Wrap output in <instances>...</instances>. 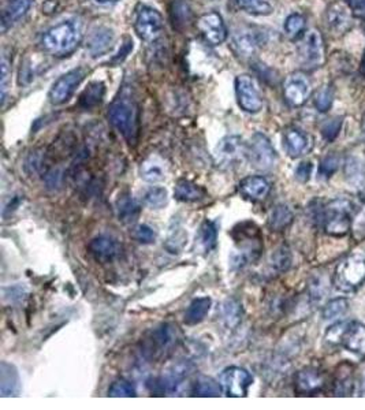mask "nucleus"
<instances>
[{"instance_id":"nucleus-1","label":"nucleus","mask_w":365,"mask_h":410,"mask_svg":"<svg viewBox=\"0 0 365 410\" xmlns=\"http://www.w3.org/2000/svg\"><path fill=\"white\" fill-rule=\"evenodd\" d=\"M81 40V26L77 21H64L48 29L41 37V47L45 52L55 56L71 54Z\"/></svg>"},{"instance_id":"nucleus-2","label":"nucleus","mask_w":365,"mask_h":410,"mask_svg":"<svg viewBox=\"0 0 365 410\" xmlns=\"http://www.w3.org/2000/svg\"><path fill=\"white\" fill-rule=\"evenodd\" d=\"M325 340L332 346H342L357 358H365V326L359 321L335 323L326 331Z\"/></svg>"},{"instance_id":"nucleus-3","label":"nucleus","mask_w":365,"mask_h":410,"mask_svg":"<svg viewBox=\"0 0 365 410\" xmlns=\"http://www.w3.org/2000/svg\"><path fill=\"white\" fill-rule=\"evenodd\" d=\"M111 125L129 142L134 144L138 135V108L133 99L122 95L111 104L108 111Z\"/></svg>"},{"instance_id":"nucleus-4","label":"nucleus","mask_w":365,"mask_h":410,"mask_svg":"<svg viewBox=\"0 0 365 410\" xmlns=\"http://www.w3.org/2000/svg\"><path fill=\"white\" fill-rule=\"evenodd\" d=\"M334 286L342 293H353L365 283V257L350 255L341 260L334 271Z\"/></svg>"},{"instance_id":"nucleus-5","label":"nucleus","mask_w":365,"mask_h":410,"mask_svg":"<svg viewBox=\"0 0 365 410\" xmlns=\"http://www.w3.org/2000/svg\"><path fill=\"white\" fill-rule=\"evenodd\" d=\"M181 340V333L175 324L163 323L154 328L142 341V356L148 360H158L171 351Z\"/></svg>"},{"instance_id":"nucleus-6","label":"nucleus","mask_w":365,"mask_h":410,"mask_svg":"<svg viewBox=\"0 0 365 410\" xmlns=\"http://www.w3.org/2000/svg\"><path fill=\"white\" fill-rule=\"evenodd\" d=\"M322 222L326 233L332 237H345L353 223V204L346 199H336L325 206Z\"/></svg>"},{"instance_id":"nucleus-7","label":"nucleus","mask_w":365,"mask_h":410,"mask_svg":"<svg viewBox=\"0 0 365 410\" xmlns=\"http://www.w3.org/2000/svg\"><path fill=\"white\" fill-rule=\"evenodd\" d=\"M195 365L188 360L174 361L167 367L163 375L152 380V391L156 394H174L177 393L185 380L193 374Z\"/></svg>"},{"instance_id":"nucleus-8","label":"nucleus","mask_w":365,"mask_h":410,"mask_svg":"<svg viewBox=\"0 0 365 410\" xmlns=\"http://www.w3.org/2000/svg\"><path fill=\"white\" fill-rule=\"evenodd\" d=\"M235 95L238 105L245 112L256 114L263 109L265 100L262 92L258 82L251 75L242 74L235 78Z\"/></svg>"},{"instance_id":"nucleus-9","label":"nucleus","mask_w":365,"mask_h":410,"mask_svg":"<svg viewBox=\"0 0 365 410\" xmlns=\"http://www.w3.org/2000/svg\"><path fill=\"white\" fill-rule=\"evenodd\" d=\"M246 156L249 158L252 166L258 170H271L278 162V153L275 148L272 146L268 137L263 133H255L252 136L248 145Z\"/></svg>"},{"instance_id":"nucleus-10","label":"nucleus","mask_w":365,"mask_h":410,"mask_svg":"<svg viewBox=\"0 0 365 410\" xmlns=\"http://www.w3.org/2000/svg\"><path fill=\"white\" fill-rule=\"evenodd\" d=\"M134 28L144 41H155L163 32V17L158 10L141 6L137 10Z\"/></svg>"},{"instance_id":"nucleus-11","label":"nucleus","mask_w":365,"mask_h":410,"mask_svg":"<svg viewBox=\"0 0 365 410\" xmlns=\"http://www.w3.org/2000/svg\"><path fill=\"white\" fill-rule=\"evenodd\" d=\"M299 55L305 68H319L325 62V41L322 34L312 29L302 36L299 44Z\"/></svg>"},{"instance_id":"nucleus-12","label":"nucleus","mask_w":365,"mask_h":410,"mask_svg":"<svg viewBox=\"0 0 365 410\" xmlns=\"http://www.w3.org/2000/svg\"><path fill=\"white\" fill-rule=\"evenodd\" d=\"M219 383L228 397H246L248 390L253 383L252 375L241 367H229L219 375Z\"/></svg>"},{"instance_id":"nucleus-13","label":"nucleus","mask_w":365,"mask_h":410,"mask_svg":"<svg viewBox=\"0 0 365 410\" xmlns=\"http://www.w3.org/2000/svg\"><path fill=\"white\" fill-rule=\"evenodd\" d=\"M248 153V145L244 144L242 138L237 136H228L222 138L215 149V156L218 165L223 167H232Z\"/></svg>"},{"instance_id":"nucleus-14","label":"nucleus","mask_w":365,"mask_h":410,"mask_svg":"<svg viewBox=\"0 0 365 410\" xmlns=\"http://www.w3.org/2000/svg\"><path fill=\"white\" fill-rule=\"evenodd\" d=\"M87 75V70L84 68H77L62 75L51 88L50 91V102L54 105H59L66 102L73 93L75 92L77 86L82 82Z\"/></svg>"},{"instance_id":"nucleus-15","label":"nucleus","mask_w":365,"mask_h":410,"mask_svg":"<svg viewBox=\"0 0 365 410\" xmlns=\"http://www.w3.org/2000/svg\"><path fill=\"white\" fill-rule=\"evenodd\" d=\"M198 29L211 45H219L228 38V28L221 14L211 11L198 20Z\"/></svg>"},{"instance_id":"nucleus-16","label":"nucleus","mask_w":365,"mask_h":410,"mask_svg":"<svg viewBox=\"0 0 365 410\" xmlns=\"http://www.w3.org/2000/svg\"><path fill=\"white\" fill-rule=\"evenodd\" d=\"M285 99L293 107H299L309 99L311 82L302 73L290 74L283 84Z\"/></svg>"},{"instance_id":"nucleus-17","label":"nucleus","mask_w":365,"mask_h":410,"mask_svg":"<svg viewBox=\"0 0 365 410\" xmlns=\"http://www.w3.org/2000/svg\"><path fill=\"white\" fill-rule=\"evenodd\" d=\"M89 250L100 261H111L121 255L122 246L118 239L107 234H101L91 241Z\"/></svg>"},{"instance_id":"nucleus-18","label":"nucleus","mask_w":365,"mask_h":410,"mask_svg":"<svg viewBox=\"0 0 365 410\" xmlns=\"http://www.w3.org/2000/svg\"><path fill=\"white\" fill-rule=\"evenodd\" d=\"M283 146L289 156L299 158L311 149L312 139L299 128H288L283 133Z\"/></svg>"},{"instance_id":"nucleus-19","label":"nucleus","mask_w":365,"mask_h":410,"mask_svg":"<svg viewBox=\"0 0 365 410\" xmlns=\"http://www.w3.org/2000/svg\"><path fill=\"white\" fill-rule=\"evenodd\" d=\"M271 190V185L265 176L251 175L239 182L241 195L252 202L265 200Z\"/></svg>"},{"instance_id":"nucleus-20","label":"nucleus","mask_w":365,"mask_h":410,"mask_svg":"<svg viewBox=\"0 0 365 410\" xmlns=\"http://www.w3.org/2000/svg\"><path fill=\"white\" fill-rule=\"evenodd\" d=\"M0 393L1 397H18L21 393L18 370L7 361H1L0 364Z\"/></svg>"},{"instance_id":"nucleus-21","label":"nucleus","mask_w":365,"mask_h":410,"mask_svg":"<svg viewBox=\"0 0 365 410\" xmlns=\"http://www.w3.org/2000/svg\"><path fill=\"white\" fill-rule=\"evenodd\" d=\"M112 43H114V32L107 26H96L88 37L87 50L94 58H96L108 52Z\"/></svg>"},{"instance_id":"nucleus-22","label":"nucleus","mask_w":365,"mask_h":410,"mask_svg":"<svg viewBox=\"0 0 365 410\" xmlns=\"http://www.w3.org/2000/svg\"><path fill=\"white\" fill-rule=\"evenodd\" d=\"M326 384L323 374L316 368H305L296 377V388L299 394H313L320 391Z\"/></svg>"},{"instance_id":"nucleus-23","label":"nucleus","mask_w":365,"mask_h":410,"mask_svg":"<svg viewBox=\"0 0 365 410\" xmlns=\"http://www.w3.org/2000/svg\"><path fill=\"white\" fill-rule=\"evenodd\" d=\"M326 20L329 28L336 33H345L352 25V18L348 7L343 3H332L327 8Z\"/></svg>"},{"instance_id":"nucleus-24","label":"nucleus","mask_w":365,"mask_h":410,"mask_svg":"<svg viewBox=\"0 0 365 410\" xmlns=\"http://www.w3.org/2000/svg\"><path fill=\"white\" fill-rule=\"evenodd\" d=\"M262 44H263L262 34L256 32L255 29L245 28L234 34V45L238 54H242L244 56L253 55Z\"/></svg>"},{"instance_id":"nucleus-25","label":"nucleus","mask_w":365,"mask_h":410,"mask_svg":"<svg viewBox=\"0 0 365 410\" xmlns=\"http://www.w3.org/2000/svg\"><path fill=\"white\" fill-rule=\"evenodd\" d=\"M34 0H10L1 15V31L15 25L31 10Z\"/></svg>"},{"instance_id":"nucleus-26","label":"nucleus","mask_w":365,"mask_h":410,"mask_svg":"<svg viewBox=\"0 0 365 410\" xmlns=\"http://www.w3.org/2000/svg\"><path fill=\"white\" fill-rule=\"evenodd\" d=\"M174 197L182 203H196L205 197V192L196 182L181 178L175 183Z\"/></svg>"},{"instance_id":"nucleus-27","label":"nucleus","mask_w":365,"mask_h":410,"mask_svg":"<svg viewBox=\"0 0 365 410\" xmlns=\"http://www.w3.org/2000/svg\"><path fill=\"white\" fill-rule=\"evenodd\" d=\"M140 212H141V206L131 193H122L119 199L117 200V213H118V219L122 223L125 225L133 223L138 218Z\"/></svg>"},{"instance_id":"nucleus-28","label":"nucleus","mask_w":365,"mask_h":410,"mask_svg":"<svg viewBox=\"0 0 365 410\" xmlns=\"http://www.w3.org/2000/svg\"><path fill=\"white\" fill-rule=\"evenodd\" d=\"M211 307H212V300L209 297H198V298H195L189 304V307L185 312L184 321L188 326L200 324L207 317V314L209 313Z\"/></svg>"},{"instance_id":"nucleus-29","label":"nucleus","mask_w":365,"mask_h":410,"mask_svg":"<svg viewBox=\"0 0 365 410\" xmlns=\"http://www.w3.org/2000/svg\"><path fill=\"white\" fill-rule=\"evenodd\" d=\"M293 219H295V213L288 205H275L268 215V227L272 231H282L292 225Z\"/></svg>"},{"instance_id":"nucleus-30","label":"nucleus","mask_w":365,"mask_h":410,"mask_svg":"<svg viewBox=\"0 0 365 410\" xmlns=\"http://www.w3.org/2000/svg\"><path fill=\"white\" fill-rule=\"evenodd\" d=\"M140 176L149 183H158L166 179V170L158 158H148L140 166Z\"/></svg>"},{"instance_id":"nucleus-31","label":"nucleus","mask_w":365,"mask_h":410,"mask_svg":"<svg viewBox=\"0 0 365 410\" xmlns=\"http://www.w3.org/2000/svg\"><path fill=\"white\" fill-rule=\"evenodd\" d=\"M171 18L175 28L178 29L188 28L193 18L191 4L186 0H174L172 8H171Z\"/></svg>"},{"instance_id":"nucleus-32","label":"nucleus","mask_w":365,"mask_h":410,"mask_svg":"<svg viewBox=\"0 0 365 410\" xmlns=\"http://www.w3.org/2000/svg\"><path fill=\"white\" fill-rule=\"evenodd\" d=\"M222 319L226 324L228 328H235L239 326L241 320H242V305L238 300L235 298H228L223 304H222Z\"/></svg>"},{"instance_id":"nucleus-33","label":"nucleus","mask_w":365,"mask_h":410,"mask_svg":"<svg viewBox=\"0 0 365 410\" xmlns=\"http://www.w3.org/2000/svg\"><path fill=\"white\" fill-rule=\"evenodd\" d=\"M193 395L196 397H219L223 393V388L219 380H214L212 377L201 376L193 384Z\"/></svg>"},{"instance_id":"nucleus-34","label":"nucleus","mask_w":365,"mask_h":410,"mask_svg":"<svg viewBox=\"0 0 365 410\" xmlns=\"http://www.w3.org/2000/svg\"><path fill=\"white\" fill-rule=\"evenodd\" d=\"M200 243L205 252H211L218 245V226L216 222L204 220L200 227Z\"/></svg>"},{"instance_id":"nucleus-35","label":"nucleus","mask_w":365,"mask_h":410,"mask_svg":"<svg viewBox=\"0 0 365 410\" xmlns=\"http://www.w3.org/2000/svg\"><path fill=\"white\" fill-rule=\"evenodd\" d=\"M103 95H104V85L101 82H94L81 95L80 104L85 109L94 108V107H96L98 104H100L101 99H103Z\"/></svg>"},{"instance_id":"nucleus-36","label":"nucleus","mask_w":365,"mask_h":410,"mask_svg":"<svg viewBox=\"0 0 365 410\" xmlns=\"http://www.w3.org/2000/svg\"><path fill=\"white\" fill-rule=\"evenodd\" d=\"M235 1L245 13L252 15H269L274 11V7L268 0H235Z\"/></svg>"},{"instance_id":"nucleus-37","label":"nucleus","mask_w":365,"mask_h":410,"mask_svg":"<svg viewBox=\"0 0 365 410\" xmlns=\"http://www.w3.org/2000/svg\"><path fill=\"white\" fill-rule=\"evenodd\" d=\"M144 202L152 209H162L168 204V192L162 186H152L144 195Z\"/></svg>"},{"instance_id":"nucleus-38","label":"nucleus","mask_w":365,"mask_h":410,"mask_svg":"<svg viewBox=\"0 0 365 410\" xmlns=\"http://www.w3.org/2000/svg\"><path fill=\"white\" fill-rule=\"evenodd\" d=\"M292 253L286 246L278 248L272 255H271V267L278 271V273H285L292 266Z\"/></svg>"},{"instance_id":"nucleus-39","label":"nucleus","mask_w":365,"mask_h":410,"mask_svg":"<svg viewBox=\"0 0 365 410\" xmlns=\"http://www.w3.org/2000/svg\"><path fill=\"white\" fill-rule=\"evenodd\" d=\"M349 310V303L346 298H334L323 308V319L332 320L345 316Z\"/></svg>"},{"instance_id":"nucleus-40","label":"nucleus","mask_w":365,"mask_h":410,"mask_svg":"<svg viewBox=\"0 0 365 410\" xmlns=\"http://www.w3.org/2000/svg\"><path fill=\"white\" fill-rule=\"evenodd\" d=\"M306 21L305 17L299 13L290 14L285 21V32L290 38H297L305 32Z\"/></svg>"},{"instance_id":"nucleus-41","label":"nucleus","mask_w":365,"mask_h":410,"mask_svg":"<svg viewBox=\"0 0 365 410\" xmlns=\"http://www.w3.org/2000/svg\"><path fill=\"white\" fill-rule=\"evenodd\" d=\"M108 395L115 397V398H119V397L131 398V397L137 395V390H135L132 381H129L126 379H119L111 384V387L108 388Z\"/></svg>"},{"instance_id":"nucleus-42","label":"nucleus","mask_w":365,"mask_h":410,"mask_svg":"<svg viewBox=\"0 0 365 410\" xmlns=\"http://www.w3.org/2000/svg\"><path fill=\"white\" fill-rule=\"evenodd\" d=\"M353 391V379L350 375V371L348 374H339V377L335 380L334 393L335 395H350Z\"/></svg>"},{"instance_id":"nucleus-43","label":"nucleus","mask_w":365,"mask_h":410,"mask_svg":"<svg viewBox=\"0 0 365 410\" xmlns=\"http://www.w3.org/2000/svg\"><path fill=\"white\" fill-rule=\"evenodd\" d=\"M332 89L330 86H323L322 89L318 91L316 96H315V105L318 108V111L320 112H326L330 109L332 105Z\"/></svg>"},{"instance_id":"nucleus-44","label":"nucleus","mask_w":365,"mask_h":410,"mask_svg":"<svg viewBox=\"0 0 365 410\" xmlns=\"http://www.w3.org/2000/svg\"><path fill=\"white\" fill-rule=\"evenodd\" d=\"M186 238L188 237L185 236V233L182 231V229H179V227L172 229L171 233H170V236H168V239H167V249L171 253H175V252L181 250L182 246L186 242Z\"/></svg>"},{"instance_id":"nucleus-45","label":"nucleus","mask_w":365,"mask_h":410,"mask_svg":"<svg viewBox=\"0 0 365 410\" xmlns=\"http://www.w3.org/2000/svg\"><path fill=\"white\" fill-rule=\"evenodd\" d=\"M133 238L138 241L140 243L149 245L156 241V233L155 230L148 225H138L133 231Z\"/></svg>"},{"instance_id":"nucleus-46","label":"nucleus","mask_w":365,"mask_h":410,"mask_svg":"<svg viewBox=\"0 0 365 410\" xmlns=\"http://www.w3.org/2000/svg\"><path fill=\"white\" fill-rule=\"evenodd\" d=\"M342 128V119L341 118H335V119H330L327 121L323 126H322V135L327 139V141H332L335 137L339 135Z\"/></svg>"},{"instance_id":"nucleus-47","label":"nucleus","mask_w":365,"mask_h":410,"mask_svg":"<svg viewBox=\"0 0 365 410\" xmlns=\"http://www.w3.org/2000/svg\"><path fill=\"white\" fill-rule=\"evenodd\" d=\"M338 167H339V159L336 156L330 155L322 160L320 167H319V175L323 178H329L335 171L338 170Z\"/></svg>"},{"instance_id":"nucleus-48","label":"nucleus","mask_w":365,"mask_h":410,"mask_svg":"<svg viewBox=\"0 0 365 410\" xmlns=\"http://www.w3.org/2000/svg\"><path fill=\"white\" fill-rule=\"evenodd\" d=\"M10 63L6 56L1 59V81H0V96H1V104L6 102L7 91H8V78H10Z\"/></svg>"},{"instance_id":"nucleus-49","label":"nucleus","mask_w":365,"mask_h":410,"mask_svg":"<svg viewBox=\"0 0 365 410\" xmlns=\"http://www.w3.org/2000/svg\"><path fill=\"white\" fill-rule=\"evenodd\" d=\"M25 293H27V290L24 286L15 284V286H10V287L3 289V298H4V301L10 300V303H17L24 298Z\"/></svg>"},{"instance_id":"nucleus-50","label":"nucleus","mask_w":365,"mask_h":410,"mask_svg":"<svg viewBox=\"0 0 365 410\" xmlns=\"http://www.w3.org/2000/svg\"><path fill=\"white\" fill-rule=\"evenodd\" d=\"M312 170H313V165L312 162H301L297 169H296V178L299 182H308L311 179V175H312Z\"/></svg>"},{"instance_id":"nucleus-51","label":"nucleus","mask_w":365,"mask_h":410,"mask_svg":"<svg viewBox=\"0 0 365 410\" xmlns=\"http://www.w3.org/2000/svg\"><path fill=\"white\" fill-rule=\"evenodd\" d=\"M352 3V6L357 10L362 11L365 15V0H349Z\"/></svg>"},{"instance_id":"nucleus-52","label":"nucleus","mask_w":365,"mask_h":410,"mask_svg":"<svg viewBox=\"0 0 365 410\" xmlns=\"http://www.w3.org/2000/svg\"><path fill=\"white\" fill-rule=\"evenodd\" d=\"M95 1H98L100 4H105V3H114L117 0H95Z\"/></svg>"},{"instance_id":"nucleus-53","label":"nucleus","mask_w":365,"mask_h":410,"mask_svg":"<svg viewBox=\"0 0 365 410\" xmlns=\"http://www.w3.org/2000/svg\"><path fill=\"white\" fill-rule=\"evenodd\" d=\"M362 74L365 75V52H364V58H363V65H362Z\"/></svg>"},{"instance_id":"nucleus-54","label":"nucleus","mask_w":365,"mask_h":410,"mask_svg":"<svg viewBox=\"0 0 365 410\" xmlns=\"http://www.w3.org/2000/svg\"><path fill=\"white\" fill-rule=\"evenodd\" d=\"M362 393L365 395V375L363 377V383H362Z\"/></svg>"}]
</instances>
